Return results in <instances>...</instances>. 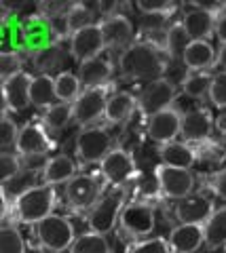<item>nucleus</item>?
<instances>
[{
  "label": "nucleus",
  "instance_id": "obj_32",
  "mask_svg": "<svg viewBox=\"0 0 226 253\" xmlns=\"http://www.w3.org/2000/svg\"><path fill=\"white\" fill-rule=\"evenodd\" d=\"M190 36L186 34V30L182 26V21L180 23H174L171 28H167V46H165V51L171 59H180L184 57V53L186 49L190 46Z\"/></svg>",
  "mask_w": 226,
  "mask_h": 253
},
{
  "label": "nucleus",
  "instance_id": "obj_2",
  "mask_svg": "<svg viewBox=\"0 0 226 253\" xmlns=\"http://www.w3.org/2000/svg\"><path fill=\"white\" fill-rule=\"evenodd\" d=\"M57 205V192L55 186H34L26 190L17 201L13 203V211H15V219L19 224H30L36 226L43 219L53 215V209Z\"/></svg>",
  "mask_w": 226,
  "mask_h": 253
},
{
  "label": "nucleus",
  "instance_id": "obj_1",
  "mask_svg": "<svg viewBox=\"0 0 226 253\" xmlns=\"http://www.w3.org/2000/svg\"><path fill=\"white\" fill-rule=\"evenodd\" d=\"M171 57L150 42H134L119 57V70L127 81H161L169 70Z\"/></svg>",
  "mask_w": 226,
  "mask_h": 253
},
{
  "label": "nucleus",
  "instance_id": "obj_40",
  "mask_svg": "<svg viewBox=\"0 0 226 253\" xmlns=\"http://www.w3.org/2000/svg\"><path fill=\"white\" fill-rule=\"evenodd\" d=\"M209 99L220 110H226V72H216L212 78V89H209Z\"/></svg>",
  "mask_w": 226,
  "mask_h": 253
},
{
  "label": "nucleus",
  "instance_id": "obj_30",
  "mask_svg": "<svg viewBox=\"0 0 226 253\" xmlns=\"http://www.w3.org/2000/svg\"><path fill=\"white\" fill-rule=\"evenodd\" d=\"M70 253H112V247L104 234L85 232L76 236L74 245L70 247Z\"/></svg>",
  "mask_w": 226,
  "mask_h": 253
},
{
  "label": "nucleus",
  "instance_id": "obj_20",
  "mask_svg": "<svg viewBox=\"0 0 226 253\" xmlns=\"http://www.w3.org/2000/svg\"><path fill=\"white\" fill-rule=\"evenodd\" d=\"M169 243L176 253H194L205 245V226L178 224L169 232Z\"/></svg>",
  "mask_w": 226,
  "mask_h": 253
},
{
  "label": "nucleus",
  "instance_id": "obj_15",
  "mask_svg": "<svg viewBox=\"0 0 226 253\" xmlns=\"http://www.w3.org/2000/svg\"><path fill=\"white\" fill-rule=\"evenodd\" d=\"M214 126H216L214 116L203 106V108L192 110V112L182 116L180 135H182L184 141H188V144H203V141H207L209 137H212Z\"/></svg>",
  "mask_w": 226,
  "mask_h": 253
},
{
  "label": "nucleus",
  "instance_id": "obj_4",
  "mask_svg": "<svg viewBox=\"0 0 226 253\" xmlns=\"http://www.w3.org/2000/svg\"><path fill=\"white\" fill-rule=\"evenodd\" d=\"M38 249H43L45 253H61L70 249L76 241L74 234V224L64 215H49L43 219L41 224H36L34 228Z\"/></svg>",
  "mask_w": 226,
  "mask_h": 253
},
{
  "label": "nucleus",
  "instance_id": "obj_19",
  "mask_svg": "<svg viewBox=\"0 0 226 253\" xmlns=\"http://www.w3.org/2000/svg\"><path fill=\"white\" fill-rule=\"evenodd\" d=\"M182 26L186 34L190 36V41H209L212 36H216L218 17L212 11L192 9L182 17Z\"/></svg>",
  "mask_w": 226,
  "mask_h": 253
},
{
  "label": "nucleus",
  "instance_id": "obj_21",
  "mask_svg": "<svg viewBox=\"0 0 226 253\" xmlns=\"http://www.w3.org/2000/svg\"><path fill=\"white\" fill-rule=\"evenodd\" d=\"M114 72V66L110 59L106 57H95V59H89L79 66V78H81V84L83 89H95V86H106L110 83Z\"/></svg>",
  "mask_w": 226,
  "mask_h": 253
},
{
  "label": "nucleus",
  "instance_id": "obj_16",
  "mask_svg": "<svg viewBox=\"0 0 226 253\" xmlns=\"http://www.w3.org/2000/svg\"><path fill=\"white\" fill-rule=\"evenodd\" d=\"M51 139L46 135V129L43 125L36 123H28L21 126L19 131V139H17V148L15 152L23 158H36V156H45L51 150Z\"/></svg>",
  "mask_w": 226,
  "mask_h": 253
},
{
  "label": "nucleus",
  "instance_id": "obj_10",
  "mask_svg": "<svg viewBox=\"0 0 226 253\" xmlns=\"http://www.w3.org/2000/svg\"><path fill=\"white\" fill-rule=\"evenodd\" d=\"M154 175H157L159 190L165 199L182 201L186 196H190L194 188V175L188 169H176V167H167V165L161 163L154 169Z\"/></svg>",
  "mask_w": 226,
  "mask_h": 253
},
{
  "label": "nucleus",
  "instance_id": "obj_33",
  "mask_svg": "<svg viewBox=\"0 0 226 253\" xmlns=\"http://www.w3.org/2000/svg\"><path fill=\"white\" fill-rule=\"evenodd\" d=\"M89 26H95V23H93V11L87 4L76 2L72 13L66 17V32H70V36H72V34H76V32H81V30L89 28Z\"/></svg>",
  "mask_w": 226,
  "mask_h": 253
},
{
  "label": "nucleus",
  "instance_id": "obj_23",
  "mask_svg": "<svg viewBox=\"0 0 226 253\" xmlns=\"http://www.w3.org/2000/svg\"><path fill=\"white\" fill-rule=\"evenodd\" d=\"M216 59H218V53L214 51L212 42L192 41L190 46L184 53L182 63H184L186 70H190V72H205V70L216 66Z\"/></svg>",
  "mask_w": 226,
  "mask_h": 253
},
{
  "label": "nucleus",
  "instance_id": "obj_27",
  "mask_svg": "<svg viewBox=\"0 0 226 253\" xmlns=\"http://www.w3.org/2000/svg\"><path fill=\"white\" fill-rule=\"evenodd\" d=\"M220 245H226V205L216 209L205 224V247L218 249Z\"/></svg>",
  "mask_w": 226,
  "mask_h": 253
},
{
  "label": "nucleus",
  "instance_id": "obj_3",
  "mask_svg": "<svg viewBox=\"0 0 226 253\" xmlns=\"http://www.w3.org/2000/svg\"><path fill=\"white\" fill-rule=\"evenodd\" d=\"M125 199H127V186H114L95 203L87 213V226L91 232L97 234H110L121 219V213L125 209Z\"/></svg>",
  "mask_w": 226,
  "mask_h": 253
},
{
  "label": "nucleus",
  "instance_id": "obj_18",
  "mask_svg": "<svg viewBox=\"0 0 226 253\" xmlns=\"http://www.w3.org/2000/svg\"><path fill=\"white\" fill-rule=\"evenodd\" d=\"M106 44L112 49H127L134 44V23H131L125 15H110L102 23Z\"/></svg>",
  "mask_w": 226,
  "mask_h": 253
},
{
  "label": "nucleus",
  "instance_id": "obj_17",
  "mask_svg": "<svg viewBox=\"0 0 226 253\" xmlns=\"http://www.w3.org/2000/svg\"><path fill=\"white\" fill-rule=\"evenodd\" d=\"M34 76L28 72H19L13 78L2 83V95H4V106L11 112H21L26 110L32 101H30V89H32Z\"/></svg>",
  "mask_w": 226,
  "mask_h": 253
},
{
  "label": "nucleus",
  "instance_id": "obj_26",
  "mask_svg": "<svg viewBox=\"0 0 226 253\" xmlns=\"http://www.w3.org/2000/svg\"><path fill=\"white\" fill-rule=\"evenodd\" d=\"M55 78L51 74H38L32 81V89H30V101L36 108H51L55 106Z\"/></svg>",
  "mask_w": 226,
  "mask_h": 253
},
{
  "label": "nucleus",
  "instance_id": "obj_5",
  "mask_svg": "<svg viewBox=\"0 0 226 253\" xmlns=\"http://www.w3.org/2000/svg\"><path fill=\"white\" fill-rule=\"evenodd\" d=\"M114 139L106 126H85L76 135V158L83 165L99 163L112 152Z\"/></svg>",
  "mask_w": 226,
  "mask_h": 253
},
{
  "label": "nucleus",
  "instance_id": "obj_11",
  "mask_svg": "<svg viewBox=\"0 0 226 253\" xmlns=\"http://www.w3.org/2000/svg\"><path fill=\"white\" fill-rule=\"evenodd\" d=\"M99 171H102L104 179L112 188L114 186H127L137 173L134 154H131L129 150H125V148H114L112 152L102 161Z\"/></svg>",
  "mask_w": 226,
  "mask_h": 253
},
{
  "label": "nucleus",
  "instance_id": "obj_45",
  "mask_svg": "<svg viewBox=\"0 0 226 253\" xmlns=\"http://www.w3.org/2000/svg\"><path fill=\"white\" fill-rule=\"evenodd\" d=\"M216 38L222 44H226V13H222L218 17V26H216Z\"/></svg>",
  "mask_w": 226,
  "mask_h": 253
},
{
  "label": "nucleus",
  "instance_id": "obj_42",
  "mask_svg": "<svg viewBox=\"0 0 226 253\" xmlns=\"http://www.w3.org/2000/svg\"><path fill=\"white\" fill-rule=\"evenodd\" d=\"M74 6H76V2H41L38 9H41L45 17L57 19V17H68Z\"/></svg>",
  "mask_w": 226,
  "mask_h": 253
},
{
  "label": "nucleus",
  "instance_id": "obj_25",
  "mask_svg": "<svg viewBox=\"0 0 226 253\" xmlns=\"http://www.w3.org/2000/svg\"><path fill=\"white\" fill-rule=\"evenodd\" d=\"M136 108H137V97H134L129 91H116L108 99L104 121L108 125H123L131 118Z\"/></svg>",
  "mask_w": 226,
  "mask_h": 253
},
{
  "label": "nucleus",
  "instance_id": "obj_13",
  "mask_svg": "<svg viewBox=\"0 0 226 253\" xmlns=\"http://www.w3.org/2000/svg\"><path fill=\"white\" fill-rule=\"evenodd\" d=\"M180 131H182V114L176 108H167L159 114H152L146 123L148 137L161 146L169 144V141H176Z\"/></svg>",
  "mask_w": 226,
  "mask_h": 253
},
{
  "label": "nucleus",
  "instance_id": "obj_22",
  "mask_svg": "<svg viewBox=\"0 0 226 253\" xmlns=\"http://www.w3.org/2000/svg\"><path fill=\"white\" fill-rule=\"evenodd\" d=\"M74 177H76V163H74V158H70L68 154H59V156L49 158L41 171V179L46 186L68 184V181Z\"/></svg>",
  "mask_w": 226,
  "mask_h": 253
},
{
  "label": "nucleus",
  "instance_id": "obj_43",
  "mask_svg": "<svg viewBox=\"0 0 226 253\" xmlns=\"http://www.w3.org/2000/svg\"><path fill=\"white\" fill-rule=\"evenodd\" d=\"M209 188H212V192L216 196H220V199L226 201V169L214 173L212 179H209Z\"/></svg>",
  "mask_w": 226,
  "mask_h": 253
},
{
  "label": "nucleus",
  "instance_id": "obj_24",
  "mask_svg": "<svg viewBox=\"0 0 226 253\" xmlns=\"http://www.w3.org/2000/svg\"><path fill=\"white\" fill-rule=\"evenodd\" d=\"M159 156L163 165L176 169H188L197 163V152L186 144V141H169V144L159 146Z\"/></svg>",
  "mask_w": 226,
  "mask_h": 253
},
{
  "label": "nucleus",
  "instance_id": "obj_29",
  "mask_svg": "<svg viewBox=\"0 0 226 253\" xmlns=\"http://www.w3.org/2000/svg\"><path fill=\"white\" fill-rule=\"evenodd\" d=\"M70 121H74L72 104H61V101H57L55 106L46 108L45 114H43V126L46 131H53V133L61 131Z\"/></svg>",
  "mask_w": 226,
  "mask_h": 253
},
{
  "label": "nucleus",
  "instance_id": "obj_28",
  "mask_svg": "<svg viewBox=\"0 0 226 253\" xmlns=\"http://www.w3.org/2000/svg\"><path fill=\"white\" fill-rule=\"evenodd\" d=\"M83 93V84L79 74L72 72H59L55 76V95L57 101L61 104H74L79 99V95Z\"/></svg>",
  "mask_w": 226,
  "mask_h": 253
},
{
  "label": "nucleus",
  "instance_id": "obj_39",
  "mask_svg": "<svg viewBox=\"0 0 226 253\" xmlns=\"http://www.w3.org/2000/svg\"><path fill=\"white\" fill-rule=\"evenodd\" d=\"M19 131L17 125H15L9 116H2V123H0V133H2V152H11V150L17 148V139H19Z\"/></svg>",
  "mask_w": 226,
  "mask_h": 253
},
{
  "label": "nucleus",
  "instance_id": "obj_7",
  "mask_svg": "<svg viewBox=\"0 0 226 253\" xmlns=\"http://www.w3.org/2000/svg\"><path fill=\"white\" fill-rule=\"evenodd\" d=\"M154 224H157L154 207L144 201H134V203L125 205L121 219H119V228L125 236H129V239H142V241H144V236H148L154 230Z\"/></svg>",
  "mask_w": 226,
  "mask_h": 253
},
{
  "label": "nucleus",
  "instance_id": "obj_37",
  "mask_svg": "<svg viewBox=\"0 0 226 253\" xmlns=\"http://www.w3.org/2000/svg\"><path fill=\"white\" fill-rule=\"evenodd\" d=\"M21 63H23L21 61V55L17 51H4V53H0V74H2V83L21 72Z\"/></svg>",
  "mask_w": 226,
  "mask_h": 253
},
{
  "label": "nucleus",
  "instance_id": "obj_47",
  "mask_svg": "<svg viewBox=\"0 0 226 253\" xmlns=\"http://www.w3.org/2000/svg\"><path fill=\"white\" fill-rule=\"evenodd\" d=\"M216 129L226 135V114H222V116H220V118H218V121H216Z\"/></svg>",
  "mask_w": 226,
  "mask_h": 253
},
{
  "label": "nucleus",
  "instance_id": "obj_44",
  "mask_svg": "<svg viewBox=\"0 0 226 253\" xmlns=\"http://www.w3.org/2000/svg\"><path fill=\"white\" fill-rule=\"evenodd\" d=\"M199 156L203 158V161H207V163H218V161L222 163V158H224V150H222L220 146H216V144H207V146L199 152Z\"/></svg>",
  "mask_w": 226,
  "mask_h": 253
},
{
  "label": "nucleus",
  "instance_id": "obj_34",
  "mask_svg": "<svg viewBox=\"0 0 226 253\" xmlns=\"http://www.w3.org/2000/svg\"><path fill=\"white\" fill-rule=\"evenodd\" d=\"M0 253H26V241L11 224H4L0 230Z\"/></svg>",
  "mask_w": 226,
  "mask_h": 253
},
{
  "label": "nucleus",
  "instance_id": "obj_8",
  "mask_svg": "<svg viewBox=\"0 0 226 253\" xmlns=\"http://www.w3.org/2000/svg\"><path fill=\"white\" fill-rule=\"evenodd\" d=\"M178 99V86L167 81V78H161V81H152L148 83L137 95V110L142 114H146L150 118L152 114H159L167 108H174Z\"/></svg>",
  "mask_w": 226,
  "mask_h": 253
},
{
  "label": "nucleus",
  "instance_id": "obj_14",
  "mask_svg": "<svg viewBox=\"0 0 226 253\" xmlns=\"http://www.w3.org/2000/svg\"><path fill=\"white\" fill-rule=\"evenodd\" d=\"M214 203L205 199L203 194H192L186 199L178 201L174 207V215L178 224H194V226H205L209 217L214 215Z\"/></svg>",
  "mask_w": 226,
  "mask_h": 253
},
{
  "label": "nucleus",
  "instance_id": "obj_46",
  "mask_svg": "<svg viewBox=\"0 0 226 253\" xmlns=\"http://www.w3.org/2000/svg\"><path fill=\"white\" fill-rule=\"evenodd\" d=\"M216 63L222 68L220 72H226V44H222V46H220V51H218V59H216Z\"/></svg>",
  "mask_w": 226,
  "mask_h": 253
},
{
  "label": "nucleus",
  "instance_id": "obj_12",
  "mask_svg": "<svg viewBox=\"0 0 226 253\" xmlns=\"http://www.w3.org/2000/svg\"><path fill=\"white\" fill-rule=\"evenodd\" d=\"M106 46L108 44H106V38H104V30L99 23L89 26V28H85V30L70 36V55H72L79 63L99 57Z\"/></svg>",
  "mask_w": 226,
  "mask_h": 253
},
{
  "label": "nucleus",
  "instance_id": "obj_31",
  "mask_svg": "<svg viewBox=\"0 0 226 253\" xmlns=\"http://www.w3.org/2000/svg\"><path fill=\"white\" fill-rule=\"evenodd\" d=\"M212 78L207 72H190L182 83V95L192 97L194 101L203 99L205 95L209 97V89H212Z\"/></svg>",
  "mask_w": 226,
  "mask_h": 253
},
{
  "label": "nucleus",
  "instance_id": "obj_48",
  "mask_svg": "<svg viewBox=\"0 0 226 253\" xmlns=\"http://www.w3.org/2000/svg\"><path fill=\"white\" fill-rule=\"evenodd\" d=\"M224 251H226V245H224Z\"/></svg>",
  "mask_w": 226,
  "mask_h": 253
},
{
  "label": "nucleus",
  "instance_id": "obj_36",
  "mask_svg": "<svg viewBox=\"0 0 226 253\" xmlns=\"http://www.w3.org/2000/svg\"><path fill=\"white\" fill-rule=\"evenodd\" d=\"M61 61H64V55H61L57 44L45 46L43 51L36 53V66H38V70H41L43 74H49L51 70H55Z\"/></svg>",
  "mask_w": 226,
  "mask_h": 253
},
{
  "label": "nucleus",
  "instance_id": "obj_38",
  "mask_svg": "<svg viewBox=\"0 0 226 253\" xmlns=\"http://www.w3.org/2000/svg\"><path fill=\"white\" fill-rule=\"evenodd\" d=\"M142 15H174L178 4L176 2H167V0H139L136 4Z\"/></svg>",
  "mask_w": 226,
  "mask_h": 253
},
{
  "label": "nucleus",
  "instance_id": "obj_9",
  "mask_svg": "<svg viewBox=\"0 0 226 253\" xmlns=\"http://www.w3.org/2000/svg\"><path fill=\"white\" fill-rule=\"evenodd\" d=\"M108 84L106 86H95V89H83L79 95V99L72 104L74 112V123L81 126H89L93 123H97L99 118H104L106 106H108Z\"/></svg>",
  "mask_w": 226,
  "mask_h": 253
},
{
  "label": "nucleus",
  "instance_id": "obj_6",
  "mask_svg": "<svg viewBox=\"0 0 226 253\" xmlns=\"http://www.w3.org/2000/svg\"><path fill=\"white\" fill-rule=\"evenodd\" d=\"M102 179L95 175H76L74 179H70L64 190V199L66 205L76 213L91 211L95 207V203L102 199Z\"/></svg>",
  "mask_w": 226,
  "mask_h": 253
},
{
  "label": "nucleus",
  "instance_id": "obj_41",
  "mask_svg": "<svg viewBox=\"0 0 226 253\" xmlns=\"http://www.w3.org/2000/svg\"><path fill=\"white\" fill-rule=\"evenodd\" d=\"M0 165H2V181H9L21 173V156L17 152H2Z\"/></svg>",
  "mask_w": 226,
  "mask_h": 253
},
{
  "label": "nucleus",
  "instance_id": "obj_35",
  "mask_svg": "<svg viewBox=\"0 0 226 253\" xmlns=\"http://www.w3.org/2000/svg\"><path fill=\"white\" fill-rule=\"evenodd\" d=\"M127 253H176L171 247L169 239H163V236H154V239H144L134 243L127 249Z\"/></svg>",
  "mask_w": 226,
  "mask_h": 253
}]
</instances>
